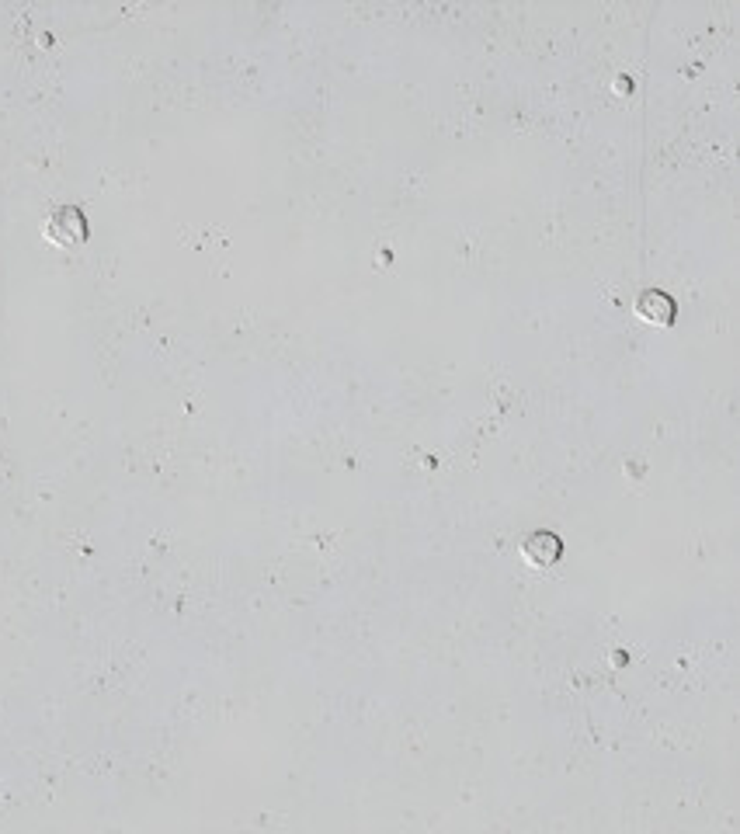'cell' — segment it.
I'll list each match as a JSON object with an SVG mask.
<instances>
[{
    "instance_id": "obj_1",
    "label": "cell",
    "mask_w": 740,
    "mask_h": 834,
    "mask_svg": "<svg viewBox=\"0 0 740 834\" xmlns=\"http://www.w3.org/2000/svg\"><path fill=\"white\" fill-rule=\"evenodd\" d=\"M563 556V539L556 536V532H532L529 539H522V560L529 563V567L536 570H546L553 567L556 560Z\"/></svg>"
},
{
    "instance_id": "obj_2",
    "label": "cell",
    "mask_w": 740,
    "mask_h": 834,
    "mask_svg": "<svg viewBox=\"0 0 740 834\" xmlns=\"http://www.w3.org/2000/svg\"><path fill=\"white\" fill-rule=\"evenodd\" d=\"M633 310H636V317L647 320V324H654V327H671L674 324V299L661 289L640 292Z\"/></svg>"
}]
</instances>
